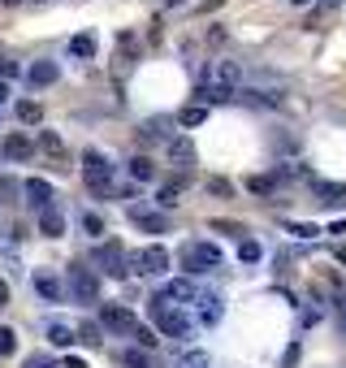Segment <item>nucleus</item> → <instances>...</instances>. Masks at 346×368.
I'll use <instances>...</instances> for the list:
<instances>
[{
	"label": "nucleus",
	"mask_w": 346,
	"mask_h": 368,
	"mask_svg": "<svg viewBox=\"0 0 346 368\" xmlns=\"http://www.w3.org/2000/svg\"><path fill=\"white\" fill-rule=\"evenodd\" d=\"M44 333H48V342H52V347H74L78 342V329L65 325V321H44Z\"/></svg>",
	"instance_id": "4468645a"
},
{
	"label": "nucleus",
	"mask_w": 346,
	"mask_h": 368,
	"mask_svg": "<svg viewBox=\"0 0 346 368\" xmlns=\"http://www.w3.org/2000/svg\"><path fill=\"white\" fill-rule=\"evenodd\" d=\"M152 321H156V329L164 333V338H191V316L182 312V308H169V303H164L160 295L152 299Z\"/></svg>",
	"instance_id": "f03ea898"
},
{
	"label": "nucleus",
	"mask_w": 346,
	"mask_h": 368,
	"mask_svg": "<svg viewBox=\"0 0 346 368\" xmlns=\"http://www.w3.org/2000/svg\"><path fill=\"white\" fill-rule=\"evenodd\" d=\"M212 230H229V234H247L242 226H234V221H212Z\"/></svg>",
	"instance_id": "f704fd0d"
},
{
	"label": "nucleus",
	"mask_w": 346,
	"mask_h": 368,
	"mask_svg": "<svg viewBox=\"0 0 346 368\" xmlns=\"http://www.w3.org/2000/svg\"><path fill=\"white\" fill-rule=\"evenodd\" d=\"M39 117H44V108H39L35 100H22V104H18V122H22V126H39Z\"/></svg>",
	"instance_id": "393cba45"
},
{
	"label": "nucleus",
	"mask_w": 346,
	"mask_h": 368,
	"mask_svg": "<svg viewBox=\"0 0 346 368\" xmlns=\"http://www.w3.org/2000/svg\"><path fill=\"white\" fill-rule=\"evenodd\" d=\"M5 303H9V282L0 278V308H5Z\"/></svg>",
	"instance_id": "4c0bfd02"
},
{
	"label": "nucleus",
	"mask_w": 346,
	"mask_h": 368,
	"mask_svg": "<svg viewBox=\"0 0 346 368\" xmlns=\"http://www.w3.org/2000/svg\"><path fill=\"white\" fill-rule=\"evenodd\" d=\"M35 143H39L48 156H52V161H61V165L70 161V152H65V143H61V135H57V130H39V139H35Z\"/></svg>",
	"instance_id": "a211bd4d"
},
{
	"label": "nucleus",
	"mask_w": 346,
	"mask_h": 368,
	"mask_svg": "<svg viewBox=\"0 0 346 368\" xmlns=\"http://www.w3.org/2000/svg\"><path fill=\"white\" fill-rule=\"evenodd\" d=\"M22 195H26L30 208H39V213H48V208H52V186H48L44 178H30V182L22 186Z\"/></svg>",
	"instance_id": "f8f14e48"
},
{
	"label": "nucleus",
	"mask_w": 346,
	"mask_h": 368,
	"mask_svg": "<svg viewBox=\"0 0 346 368\" xmlns=\"http://www.w3.org/2000/svg\"><path fill=\"white\" fill-rule=\"evenodd\" d=\"M35 5H44V0H35Z\"/></svg>",
	"instance_id": "79ce46f5"
},
{
	"label": "nucleus",
	"mask_w": 346,
	"mask_h": 368,
	"mask_svg": "<svg viewBox=\"0 0 346 368\" xmlns=\"http://www.w3.org/2000/svg\"><path fill=\"white\" fill-rule=\"evenodd\" d=\"M122 364H126V368H152V360H147L143 351H126V356H122Z\"/></svg>",
	"instance_id": "c756f323"
},
{
	"label": "nucleus",
	"mask_w": 346,
	"mask_h": 368,
	"mask_svg": "<svg viewBox=\"0 0 346 368\" xmlns=\"http://www.w3.org/2000/svg\"><path fill=\"white\" fill-rule=\"evenodd\" d=\"M95 260H100V269H104L108 278H126V273H130V255H126L117 243H104L100 251H95Z\"/></svg>",
	"instance_id": "1a4fd4ad"
},
{
	"label": "nucleus",
	"mask_w": 346,
	"mask_h": 368,
	"mask_svg": "<svg viewBox=\"0 0 346 368\" xmlns=\"http://www.w3.org/2000/svg\"><path fill=\"white\" fill-rule=\"evenodd\" d=\"M221 316H225L221 295H200V325H221Z\"/></svg>",
	"instance_id": "2eb2a0df"
},
{
	"label": "nucleus",
	"mask_w": 346,
	"mask_h": 368,
	"mask_svg": "<svg viewBox=\"0 0 346 368\" xmlns=\"http://www.w3.org/2000/svg\"><path fill=\"white\" fill-rule=\"evenodd\" d=\"M130 178H135V182H152L156 178V165L147 161V156H135V161H130Z\"/></svg>",
	"instance_id": "412c9836"
},
{
	"label": "nucleus",
	"mask_w": 346,
	"mask_h": 368,
	"mask_svg": "<svg viewBox=\"0 0 346 368\" xmlns=\"http://www.w3.org/2000/svg\"><path fill=\"white\" fill-rule=\"evenodd\" d=\"M39 234H48V238H61V234H65V217L57 213V208L39 213Z\"/></svg>",
	"instance_id": "6ab92c4d"
},
{
	"label": "nucleus",
	"mask_w": 346,
	"mask_h": 368,
	"mask_svg": "<svg viewBox=\"0 0 346 368\" xmlns=\"http://www.w3.org/2000/svg\"><path fill=\"white\" fill-rule=\"evenodd\" d=\"M182 269L186 273H212V269H221V247L208 243V238H195V243L182 247Z\"/></svg>",
	"instance_id": "20e7f679"
},
{
	"label": "nucleus",
	"mask_w": 346,
	"mask_h": 368,
	"mask_svg": "<svg viewBox=\"0 0 346 368\" xmlns=\"http://www.w3.org/2000/svg\"><path fill=\"white\" fill-rule=\"evenodd\" d=\"M70 52H74V57H82V61H87V57H95V39H91V35H78V39H70Z\"/></svg>",
	"instance_id": "bb28decb"
},
{
	"label": "nucleus",
	"mask_w": 346,
	"mask_h": 368,
	"mask_svg": "<svg viewBox=\"0 0 346 368\" xmlns=\"http://www.w3.org/2000/svg\"><path fill=\"white\" fill-rule=\"evenodd\" d=\"M13 351H18V333L0 325V360H5V356H13Z\"/></svg>",
	"instance_id": "c85d7f7f"
},
{
	"label": "nucleus",
	"mask_w": 346,
	"mask_h": 368,
	"mask_svg": "<svg viewBox=\"0 0 346 368\" xmlns=\"http://www.w3.org/2000/svg\"><path fill=\"white\" fill-rule=\"evenodd\" d=\"M177 368H212V360H208V351H182Z\"/></svg>",
	"instance_id": "b1692460"
},
{
	"label": "nucleus",
	"mask_w": 346,
	"mask_h": 368,
	"mask_svg": "<svg viewBox=\"0 0 346 368\" xmlns=\"http://www.w3.org/2000/svg\"><path fill=\"white\" fill-rule=\"evenodd\" d=\"M9 100V83H5V78H0V104H5Z\"/></svg>",
	"instance_id": "58836bf2"
},
{
	"label": "nucleus",
	"mask_w": 346,
	"mask_h": 368,
	"mask_svg": "<svg viewBox=\"0 0 346 368\" xmlns=\"http://www.w3.org/2000/svg\"><path fill=\"white\" fill-rule=\"evenodd\" d=\"M247 186H251L256 195H269V191H273V178H251V182H247Z\"/></svg>",
	"instance_id": "473e14b6"
},
{
	"label": "nucleus",
	"mask_w": 346,
	"mask_h": 368,
	"mask_svg": "<svg viewBox=\"0 0 346 368\" xmlns=\"http://www.w3.org/2000/svg\"><path fill=\"white\" fill-rule=\"evenodd\" d=\"M130 273H139V278H160V273H169V251H164L160 243L143 247V251H130Z\"/></svg>",
	"instance_id": "39448f33"
},
{
	"label": "nucleus",
	"mask_w": 346,
	"mask_h": 368,
	"mask_svg": "<svg viewBox=\"0 0 346 368\" xmlns=\"http://www.w3.org/2000/svg\"><path fill=\"white\" fill-rule=\"evenodd\" d=\"M182 186H186V178H173V182H164V186L156 191V204H160V208H177V195H182Z\"/></svg>",
	"instance_id": "aec40b11"
},
{
	"label": "nucleus",
	"mask_w": 346,
	"mask_h": 368,
	"mask_svg": "<svg viewBox=\"0 0 346 368\" xmlns=\"http://www.w3.org/2000/svg\"><path fill=\"white\" fill-rule=\"evenodd\" d=\"M22 368H61V364H57L52 356H30V360H26Z\"/></svg>",
	"instance_id": "7c9ffc66"
},
{
	"label": "nucleus",
	"mask_w": 346,
	"mask_h": 368,
	"mask_svg": "<svg viewBox=\"0 0 346 368\" xmlns=\"http://www.w3.org/2000/svg\"><path fill=\"white\" fill-rule=\"evenodd\" d=\"M208 191H212V195H229V182H221V178H212V182H208Z\"/></svg>",
	"instance_id": "e433bc0d"
},
{
	"label": "nucleus",
	"mask_w": 346,
	"mask_h": 368,
	"mask_svg": "<svg viewBox=\"0 0 346 368\" xmlns=\"http://www.w3.org/2000/svg\"><path fill=\"white\" fill-rule=\"evenodd\" d=\"M100 325L108 333H126V338H135V329H139V316L122 308V303H100Z\"/></svg>",
	"instance_id": "0eeeda50"
},
{
	"label": "nucleus",
	"mask_w": 346,
	"mask_h": 368,
	"mask_svg": "<svg viewBox=\"0 0 346 368\" xmlns=\"http://www.w3.org/2000/svg\"><path fill=\"white\" fill-rule=\"evenodd\" d=\"M70 299L74 303H100V278L82 264H70Z\"/></svg>",
	"instance_id": "423d86ee"
},
{
	"label": "nucleus",
	"mask_w": 346,
	"mask_h": 368,
	"mask_svg": "<svg viewBox=\"0 0 346 368\" xmlns=\"http://www.w3.org/2000/svg\"><path fill=\"white\" fill-rule=\"evenodd\" d=\"M164 152H169V161H173L177 169H191V165H195V143H191L186 135H173L169 143H164Z\"/></svg>",
	"instance_id": "9d476101"
},
{
	"label": "nucleus",
	"mask_w": 346,
	"mask_h": 368,
	"mask_svg": "<svg viewBox=\"0 0 346 368\" xmlns=\"http://www.w3.org/2000/svg\"><path fill=\"white\" fill-rule=\"evenodd\" d=\"M290 234H299V238H316L320 230H316V226H299V221H290Z\"/></svg>",
	"instance_id": "72a5a7b5"
},
{
	"label": "nucleus",
	"mask_w": 346,
	"mask_h": 368,
	"mask_svg": "<svg viewBox=\"0 0 346 368\" xmlns=\"http://www.w3.org/2000/svg\"><path fill=\"white\" fill-rule=\"evenodd\" d=\"M130 221H135L139 230H152V234H164V230H169V221H164L160 213H147V208H130Z\"/></svg>",
	"instance_id": "dca6fc26"
},
{
	"label": "nucleus",
	"mask_w": 346,
	"mask_h": 368,
	"mask_svg": "<svg viewBox=\"0 0 346 368\" xmlns=\"http://www.w3.org/2000/svg\"><path fill=\"white\" fill-rule=\"evenodd\" d=\"M200 286H195L191 278H173L169 286H164V291H160V299L164 303H173V308H182V303H200Z\"/></svg>",
	"instance_id": "6e6552de"
},
{
	"label": "nucleus",
	"mask_w": 346,
	"mask_h": 368,
	"mask_svg": "<svg viewBox=\"0 0 346 368\" xmlns=\"http://www.w3.org/2000/svg\"><path fill=\"white\" fill-rule=\"evenodd\" d=\"M30 286H35V295H39V299H48V303H61V299H65L61 282H57L52 273H35V282H30Z\"/></svg>",
	"instance_id": "f3484780"
},
{
	"label": "nucleus",
	"mask_w": 346,
	"mask_h": 368,
	"mask_svg": "<svg viewBox=\"0 0 346 368\" xmlns=\"http://www.w3.org/2000/svg\"><path fill=\"white\" fill-rule=\"evenodd\" d=\"M57 78H61V66H57V61H35V66L26 70V83H30V87H52Z\"/></svg>",
	"instance_id": "ddd939ff"
},
{
	"label": "nucleus",
	"mask_w": 346,
	"mask_h": 368,
	"mask_svg": "<svg viewBox=\"0 0 346 368\" xmlns=\"http://www.w3.org/2000/svg\"><path fill=\"white\" fill-rule=\"evenodd\" d=\"M61 368H87V364H82V360H65Z\"/></svg>",
	"instance_id": "ea45409f"
},
{
	"label": "nucleus",
	"mask_w": 346,
	"mask_h": 368,
	"mask_svg": "<svg viewBox=\"0 0 346 368\" xmlns=\"http://www.w3.org/2000/svg\"><path fill=\"white\" fill-rule=\"evenodd\" d=\"M13 74H18V66H13L9 57H0V78H13Z\"/></svg>",
	"instance_id": "c9c22d12"
},
{
	"label": "nucleus",
	"mask_w": 346,
	"mask_h": 368,
	"mask_svg": "<svg viewBox=\"0 0 346 368\" xmlns=\"http://www.w3.org/2000/svg\"><path fill=\"white\" fill-rule=\"evenodd\" d=\"M294 5H307V0H294Z\"/></svg>",
	"instance_id": "a19ab883"
},
{
	"label": "nucleus",
	"mask_w": 346,
	"mask_h": 368,
	"mask_svg": "<svg viewBox=\"0 0 346 368\" xmlns=\"http://www.w3.org/2000/svg\"><path fill=\"white\" fill-rule=\"evenodd\" d=\"M0 148H5V156H9V161H30V156H35V139H30V135H22V130H13L5 143H0Z\"/></svg>",
	"instance_id": "9b49d317"
},
{
	"label": "nucleus",
	"mask_w": 346,
	"mask_h": 368,
	"mask_svg": "<svg viewBox=\"0 0 346 368\" xmlns=\"http://www.w3.org/2000/svg\"><path fill=\"white\" fill-rule=\"evenodd\" d=\"M204 122H208V108L204 104H191V108L177 113V126H204Z\"/></svg>",
	"instance_id": "5701e85b"
},
{
	"label": "nucleus",
	"mask_w": 346,
	"mask_h": 368,
	"mask_svg": "<svg viewBox=\"0 0 346 368\" xmlns=\"http://www.w3.org/2000/svg\"><path fill=\"white\" fill-rule=\"evenodd\" d=\"M135 342H139V347H156V333L147 329V325H139V329H135Z\"/></svg>",
	"instance_id": "2f4dec72"
},
{
	"label": "nucleus",
	"mask_w": 346,
	"mask_h": 368,
	"mask_svg": "<svg viewBox=\"0 0 346 368\" xmlns=\"http://www.w3.org/2000/svg\"><path fill=\"white\" fill-rule=\"evenodd\" d=\"M82 230H87L91 238H100L104 234V217L100 213H82Z\"/></svg>",
	"instance_id": "cd10ccee"
},
{
	"label": "nucleus",
	"mask_w": 346,
	"mask_h": 368,
	"mask_svg": "<svg viewBox=\"0 0 346 368\" xmlns=\"http://www.w3.org/2000/svg\"><path fill=\"white\" fill-rule=\"evenodd\" d=\"M100 333H104V325H100V321H82V325H78V342H87V347H100V342H104Z\"/></svg>",
	"instance_id": "4be33fe9"
},
{
	"label": "nucleus",
	"mask_w": 346,
	"mask_h": 368,
	"mask_svg": "<svg viewBox=\"0 0 346 368\" xmlns=\"http://www.w3.org/2000/svg\"><path fill=\"white\" fill-rule=\"evenodd\" d=\"M260 255H265V247H260L256 238H242V243H238V260H242V264H256Z\"/></svg>",
	"instance_id": "a878e982"
},
{
	"label": "nucleus",
	"mask_w": 346,
	"mask_h": 368,
	"mask_svg": "<svg viewBox=\"0 0 346 368\" xmlns=\"http://www.w3.org/2000/svg\"><path fill=\"white\" fill-rule=\"evenodd\" d=\"M238 83H242V66H238V61H217V66L208 70V83L200 87V100L225 104V100H234Z\"/></svg>",
	"instance_id": "f257e3e1"
},
{
	"label": "nucleus",
	"mask_w": 346,
	"mask_h": 368,
	"mask_svg": "<svg viewBox=\"0 0 346 368\" xmlns=\"http://www.w3.org/2000/svg\"><path fill=\"white\" fill-rule=\"evenodd\" d=\"M82 182H87L95 195H104V191L113 186V161H108L100 148H87V152H82Z\"/></svg>",
	"instance_id": "7ed1b4c3"
}]
</instances>
